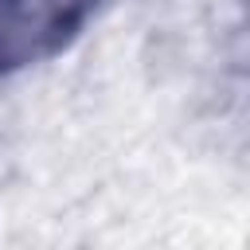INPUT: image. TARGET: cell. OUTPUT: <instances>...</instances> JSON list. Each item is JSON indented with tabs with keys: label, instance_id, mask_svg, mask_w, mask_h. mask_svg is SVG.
Segmentation results:
<instances>
[{
	"label": "cell",
	"instance_id": "6da1fadb",
	"mask_svg": "<svg viewBox=\"0 0 250 250\" xmlns=\"http://www.w3.org/2000/svg\"><path fill=\"white\" fill-rule=\"evenodd\" d=\"M90 0H0V70L59 51L86 20Z\"/></svg>",
	"mask_w": 250,
	"mask_h": 250
}]
</instances>
